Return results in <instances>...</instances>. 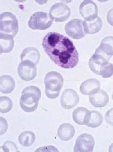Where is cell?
Listing matches in <instances>:
<instances>
[{
	"label": "cell",
	"instance_id": "28",
	"mask_svg": "<svg viewBox=\"0 0 113 152\" xmlns=\"http://www.w3.org/2000/svg\"><path fill=\"white\" fill-rule=\"evenodd\" d=\"M109 151L110 152H113V143L111 144V145L109 146Z\"/></svg>",
	"mask_w": 113,
	"mask_h": 152
},
{
	"label": "cell",
	"instance_id": "19",
	"mask_svg": "<svg viewBox=\"0 0 113 152\" xmlns=\"http://www.w3.org/2000/svg\"><path fill=\"white\" fill-rule=\"evenodd\" d=\"M14 38L11 36L0 34L1 54L9 53L12 50L14 46Z\"/></svg>",
	"mask_w": 113,
	"mask_h": 152
},
{
	"label": "cell",
	"instance_id": "8",
	"mask_svg": "<svg viewBox=\"0 0 113 152\" xmlns=\"http://www.w3.org/2000/svg\"><path fill=\"white\" fill-rule=\"evenodd\" d=\"M34 63L28 60L22 61L18 68L19 76L24 81L34 80L37 75V67Z\"/></svg>",
	"mask_w": 113,
	"mask_h": 152
},
{
	"label": "cell",
	"instance_id": "11",
	"mask_svg": "<svg viewBox=\"0 0 113 152\" xmlns=\"http://www.w3.org/2000/svg\"><path fill=\"white\" fill-rule=\"evenodd\" d=\"M80 98L75 90L67 89L64 90L61 98L62 106L66 110H70L78 104Z\"/></svg>",
	"mask_w": 113,
	"mask_h": 152
},
{
	"label": "cell",
	"instance_id": "23",
	"mask_svg": "<svg viewBox=\"0 0 113 152\" xmlns=\"http://www.w3.org/2000/svg\"><path fill=\"white\" fill-rule=\"evenodd\" d=\"M13 107L12 99L7 96L0 98V112L1 113H7L10 111Z\"/></svg>",
	"mask_w": 113,
	"mask_h": 152
},
{
	"label": "cell",
	"instance_id": "16",
	"mask_svg": "<svg viewBox=\"0 0 113 152\" xmlns=\"http://www.w3.org/2000/svg\"><path fill=\"white\" fill-rule=\"evenodd\" d=\"M40 58V53L37 49L35 47H27L22 51L20 55L21 61H31L36 65L39 62Z\"/></svg>",
	"mask_w": 113,
	"mask_h": 152
},
{
	"label": "cell",
	"instance_id": "26",
	"mask_svg": "<svg viewBox=\"0 0 113 152\" xmlns=\"http://www.w3.org/2000/svg\"><path fill=\"white\" fill-rule=\"evenodd\" d=\"M5 121L6 120L3 118H1V135H2L6 133L7 129V122L6 121L5 123H4Z\"/></svg>",
	"mask_w": 113,
	"mask_h": 152
},
{
	"label": "cell",
	"instance_id": "12",
	"mask_svg": "<svg viewBox=\"0 0 113 152\" xmlns=\"http://www.w3.org/2000/svg\"><path fill=\"white\" fill-rule=\"evenodd\" d=\"M101 83L97 79L91 78L85 80L80 87V91L84 95H91L100 90Z\"/></svg>",
	"mask_w": 113,
	"mask_h": 152
},
{
	"label": "cell",
	"instance_id": "3",
	"mask_svg": "<svg viewBox=\"0 0 113 152\" xmlns=\"http://www.w3.org/2000/svg\"><path fill=\"white\" fill-rule=\"evenodd\" d=\"M63 77L59 73L50 71L44 78L45 94L48 98L55 99L58 97L63 85Z\"/></svg>",
	"mask_w": 113,
	"mask_h": 152
},
{
	"label": "cell",
	"instance_id": "25",
	"mask_svg": "<svg viewBox=\"0 0 113 152\" xmlns=\"http://www.w3.org/2000/svg\"><path fill=\"white\" fill-rule=\"evenodd\" d=\"M104 118L107 123L113 126V108L107 111L105 114Z\"/></svg>",
	"mask_w": 113,
	"mask_h": 152
},
{
	"label": "cell",
	"instance_id": "13",
	"mask_svg": "<svg viewBox=\"0 0 113 152\" xmlns=\"http://www.w3.org/2000/svg\"><path fill=\"white\" fill-rule=\"evenodd\" d=\"M89 100L94 107L102 108L107 104L109 101V96L105 91L100 90L96 93L90 95Z\"/></svg>",
	"mask_w": 113,
	"mask_h": 152
},
{
	"label": "cell",
	"instance_id": "21",
	"mask_svg": "<svg viewBox=\"0 0 113 152\" xmlns=\"http://www.w3.org/2000/svg\"><path fill=\"white\" fill-rule=\"evenodd\" d=\"M99 47L105 54L112 57L113 56V37L109 36L104 37Z\"/></svg>",
	"mask_w": 113,
	"mask_h": 152
},
{
	"label": "cell",
	"instance_id": "7",
	"mask_svg": "<svg viewBox=\"0 0 113 152\" xmlns=\"http://www.w3.org/2000/svg\"><path fill=\"white\" fill-rule=\"evenodd\" d=\"M71 15V10L67 5L62 2H58L50 7L49 15L52 20L56 22H63Z\"/></svg>",
	"mask_w": 113,
	"mask_h": 152
},
{
	"label": "cell",
	"instance_id": "22",
	"mask_svg": "<svg viewBox=\"0 0 113 152\" xmlns=\"http://www.w3.org/2000/svg\"><path fill=\"white\" fill-rule=\"evenodd\" d=\"M90 112V119L86 126L91 128H97L102 123L103 121L102 115L97 111L92 110Z\"/></svg>",
	"mask_w": 113,
	"mask_h": 152
},
{
	"label": "cell",
	"instance_id": "5",
	"mask_svg": "<svg viewBox=\"0 0 113 152\" xmlns=\"http://www.w3.org/2000/svg\"><path fill=\"white\" fill-rule=\"evenodd\" d=\"M52 24L53 20L46 12H35L31 16L28 21L29 27L33 30H46Z\"/></svg>",
	"mask_w": 113,
	"mask_h": 152
},
{
	"label": "cell",
	"instance_id": "2",
	"mask_svg": "<svg viewBox=\"0 0 113 152\" xmlns=\"http://www.w3.org/2000/svg\"><path fill=\"white\" fill-rule=\"evenodd\" d=\"M41 97V92L37 87L31 86L25 88L22 92L20 104L21 109L26 112L35 111L38 107Z\"/></svg>",
	"mask_w": 113,
	"mask_h": 152
},
{
	"label": "cell",
	"instance_id": "6",
	"mask_svg": "<svg viewBox=\"0 0 113 152\" xmlns=\"http://www.w3.org/2000/svg\"><path fill=\"white\" fill-rule=\"evenodd\" d=\"M65 30L67 34L74 39L83 38L86 34L83 21L80 19H73L67 22L65 26Z\"/></svg>",
	"mask_w": 113,
	"mask_h": 152
},
{
	"label": "cell",
	"instance_id": "18",
	"mask_svg": "<svg viewBox=\"0 0 113 152\" xmlns=\"http://www.w3.org/2000/svg\"><path fill=\"white\" fill-rule=\"evenodd\" d=\"M15 83L12 76L3 75L0 78V91L3 94H10L14 90Z\"/></svg>",
	"mask_w": 113,
	"mask_h": 152
},
{
	"label": "cell",
	"instance_id": "14",
	"mask_svg": "<svg viewBox=\"0 0 113 152\" xmlns=\"http://www.w3.org/2000/svg\"><path fill=\"white\" fill-rule=\"evenodd\" d=\"M72 117L78 124L87 125L90 119V111L84 107H78L73 112Z\"/></svg>",
	"mask_w": 113,
	"mask_h": 152
},
{
	"label": "cell",
	"instance_id": "17",
	"mask_svg": "<svg viewBox=\"0 0 113 152\" xmlns=\"http://www.w3.org/2000/svg\"><path fill=\"white\" fill-rule=\"evenodd\" d=\"M83 23L86 34H96L98 32L102 27V20L99 17L89 21L85 20Z\"/></svg>",
	"mask_w": 113,
	"mask_h": 152
},
{
	"label": "cell",
	"instance_id": "15",
	"mask_svg": "<svg viewBox=\"0 0 113 152\" xmlns=\"http://www.w3.org/2000/svg\"><path fill=\"white\" fill-rule=\"evenodd\" d=\"M75 133V128L69 123L61 124L58 130V135L62 140L67 141L73 138Z\"/></svg>",
	"mask_w": 113,
	"mask_h": 152
},
{
	"label": "cell",
	"instance_id": "10",
	"mask_svg": "<svg viewBox=\"0 0 113 152\" xmlns=\"http://www.w3.org/2000/svg\"><path fill=\"white\" fill-rule=\"evenodd\" d=\"M80 13L85 20H92L98 17V7L92 1L85 0L80 5Z\"/></svg>",
	"mask_w": 113,
	"mask_h": 152
},
{
	"label": "cell",
	"instance_id": "29",
	"mask_svg": "<svg viewBox=\"0 0 113 152\" xmlns=\"http://www.w3.org/2000/svg\"><path fill=\"white\" fill-rule=\"evenodd\" d=\"M112 99H113V94H112Z\"/></svg>",
	"mask_w": 113,
	"mask_h": 152
},
{
	"label": "cell",
	"instance_id": "24",
	"mask_svg": "<svg viewBox=\"0 0 113 152\" xmlns=\"http://www.w3.org/2000/svg\"><path fill=\"white\" fill-rule=\"evenodd\" d=\"M5 152H19L17 147L14 142L11 141H7L3 146L1 147Z\"/></svg>",
	"mask_w": 113,
	"mask_h": 152
},
{
	"label": "cell",
	"instance_id": "4",
	"mask_svg": "<svg viewBox=\"0 0 113 152\" xmlns=\"http://www.w3.org/2000/svg\"><path fill=\"white\" fill-rule=\"evenodd\" d=\"M19 31L18 20L15 15L6 12L0 15V34L14 38Z\"/></svg>",
	"mask_w": 113,
	"mask_h": 152
},
{
	"label": "cell",
	"instance_id": "27",
	"mask_svg": "<svg viewBox=\"0 0 113 152\" xmlns=\"http://www.w3.org/2000/svg\"><path fill=\"white\" fill-rule=\"evenodd\" d=\"M107 20L109 24L113 26V8L110 9L108 12Z\"/></svg>",
	"mask_w": 113,
	"mask_h": 152
},
{
	"label": "cell",
	"instance_id": "20",
	"mask_svg": "<svg viewBox=\"0 0 113 152\" xmlns=\"http://www.w3.org/2000/svg\"><path fill=\"white\" fill-rule=\"evenodd\" d=\"M35 140V135L33 132L30 131H24L19 137V142L23 146H30L34 143Z\"/></svg>",
	"mask_w": 113,
	"mask_h": 152
},
{
	"label": "cell",
	"instance_id": "1",
	"mask_svg": "<svg viewBox=\"0 0 113 152\" xmlns=\"http://www.w3.org/2000/svg\"><path fill=\"white\" fill-rule=\"evenodd\" d=\"M42 45L51 60L62 68L72 69L78 63V50L67 37L50 32L43 37Z\"/></svg>",
	"mask_w": 113,
	"mask_h": 152
},
{
	"label": "cell",
	"instance_id": "9",
	"mask_svg": "<svg viewBox=\"0 0 113 152\" xmlns=\"http://www.w3.org/2000/svg\"><path fill=\"white\" fill-rule=\"evenodd\" d=\"M95 145V140L90 134H82L76 140L74 151L75 152H93Z\"/></svg>",
	"mask_w": 113,
	"mask_h": 152
}]
</instances>
